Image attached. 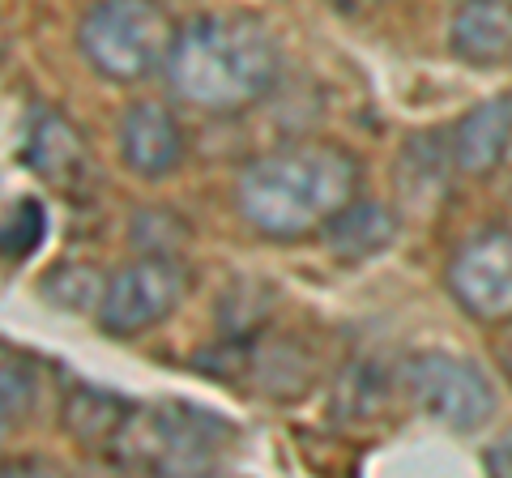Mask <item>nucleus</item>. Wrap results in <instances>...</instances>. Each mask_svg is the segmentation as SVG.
<instances>
[{"instance_id": "nucleus-1", "label": "nucleus", "mask_w": 512, "mask_h": 478, "mask_svg": "<svg viewBox=\"0 0 512 478\" xmlns=\"http://www.w3.org/2000/svg\"><path fill=\"white\" fill-rule=\"evenodd\" d=\"M359 158L333 141H295L252 158L235 184V205L252 231L303 239L359 197Z\"/></svg>"}, {"instance_id": "nucleus-2", "label": "nucleus", "mask_w": 512, "mask_h": 478, "mask_svg": "<svg viewBox=\"0 0 512 478\" xmlns=\"http://www.w3.org/2000/svg\"><path fill=\"white\" fill-rule=\"evenodd\" d=\"M282 56L274 35L248 13H201L175 30L167 56L171 90L201 111L235 116L261 103L278 82Z\"/></svg>"}, {"instance_id": "nucleus-3", "label": "nucleus", "mask_w": 512, "mask_h": 478, "mask_svg": "<svg viewBox=\"0 0 512 478\" xmlns=\"http://www.w3.org/2000/svg\"><path fill=\"white\" fill-rule=\"evenodd\" d=\"M231 440V427L218 414L184 402H158L133 406L111 440L128 466L154 470V474H210L222 449Z\"/></svg>"}, {"instance_id": "nucleus-4", "label": "nucleus", "mask_w": 512, "mask_h": 478, "mask_svg": "<svg viewBox=\"0 0 512 478\" xmlns=\"http://www.w3.org/2000/svg\"><path fill=\"white\" fill-rule=\"evenodd\" d=\"M77 43L107 82H141L167 65L175 26L158 0H99L82 18Z\"/></svg>"}, {"instance_id": "nucleus-5", "label": "nucleus", "mask_w": 512, "mask_h": 478, "mask_svg": "<svg viewBox=\"0 0 512 478\" xmlns=\"http://www.w3.org/2000/svg\"><path fill=\"white\" fill-rule=\"evenodd\" d=\"M410 402L427 419H436L453 432H474L495 414V389L487 372L470 359L444 355V350H419L402 368Z\"/></svg>"}, {"instance_id": "nucleus-6", "label": "nucleus", "mask_w": 512, "mask_h": 478, "mask_svg": "<svg viewBox=\"0 0 512 478\" xmlns=\"http://www.w3.org/2000/svg\"><path fill=\"white\" fill-rule=\"evenodd\" d=\"M184 269L175 257H141L116 278H107L103 304H99V325L116 338H133L154 325H163L167 316L180 308L184 299Z\"/></svg>"}, {"instance_id": "nucleus-7", "label": "nucleus", "mask_w": 512, "mask_h": 478, "mask_svg": "<svg viewBox=\"0 0 512 478\" xmlns=\"http://www.w3.org/2000/svg\"><path fill=\"white\" fill-rule=\"evenodd\" d=\"M448 291L478 325H512V231L470 235L448 261Z\"/></svg>"}, {"instance_id": "nucleus-8", "label": "nucleus", "mask_w": 512, "mask_h": 478, "mask_svg": "<svg viewBox=\"0 0 512 478\" xmlns=\"http://www.w3.org/2000/svg\"><path fill=\"white\" fill-rule=\"evenodd\" d=\"M120 154L124 167L141 180H163L180 167L184 154L180 124L163 103H133L120 120Z\"/></svg>"}, {"instance_id": "nucleus-9", "label": "nucleus", "mask_w": 512, "mask_h": 478, "mask_svg": "<svg viewBox=\"0 0 512 478\" xmlns=\"http://www.w3.org/2000/svg\"><path fill=\"white\" fill-rule=\"evenodd\" d=\"M26 163L52 188H60V193H82V188L94 180V158L86 150V141L60 111H39L35 116V124H30Z\"/></svg>"}, {"instance_id": "nucleus-10", "label": "nucleus", "mask_w": 512, "mask_h": 478, "mask_svg": "<svg viewBox=\"0 0 512 478\" xmlns=\"http://www.w3.org/2000/svg\"><path fill=\"white\" fill-rule=\"evenodd\" d=\"M508 150H512V94H500V99H487L474 111H466L453 137H448L453 167L474 175V180L491 175L504 163Z\"/></svg>"}, {"instance_id": "nucleus-11", "label": "nucleus", "mask_w": 512, "mask_h": 478, "mask_svg": "<svg viewBox=\"0 0 512 478\" xmlns=\"http://www.w3.org/2000/svg\"><path fill=\"white\" fill-rule=\"evenodd\" d=\"M448 47L474 69H495L512 56V0H461L448 22Z\"/></svg>"}, {"instance_id": "nucleus-12", "label": "nucleus", "mask_w": 512, "mask_h": 478, "mask_svg": "<svg viewBox=\"0 0 512 478\" xmlns=\"http://www.w3.org/2000/svg\"><path fill=\"white\" fill-rule=\"evenodd\" d=\"M325 248L338 261H367L384 252L397 239V214L380 201H350L346 210H338L325 222Z\"/></svg>"}, {"instance_id": "nucleus-13", "label": "nucleus", "mask_w": 512, "mask_h": 478, "mask_svg": "<svg viewBox=\"0 0 512 478\" xmlns=\"http://www.w3.org/2000/svg\"><path fill=\"white\" fill-rule=\"evenodd\" d=\"M128 402L111 397L103 389H73L64 397V410H60V423L77 444H111L120 436V427L128 419Z\"/></svg>"}, {"instance_id": "nucleus-14", "label": "nucleus", "mask_w": 512, "mask_h": 478, "mask_svg": "<svg viewBox=\"0 0 512 478\" xmlns=\"http://www.w3.org/2000/svg\"><path fill=\"white\" fill-rule=\"evenodd\" d=\"M43 291L52 295V304L69 308V312H86V308L99 312L107 282L94 274V265H60L56 274L43 282Z\"/></svg>"}, {"instance_id": "nucleus-15", "label": "nucleus", "mask_w": 512, "mask_h": 478, "mask_svg": "<svg viewBox=\"0 0 512 478\" xmlns=\"http://www.w3.org/2000/svg\"><path fill=\"white\" fill-rule=\"evenodd\" d=\"M35 406V376L22 363H0V444Z\"/></svg>"}, {"instance_id": "nucleus-16", "label": "nucleus", "mask_w": 512, "mask_h": 478, "mask_svg": "<svg viewBox=\"0 0 512 478\" xmlns=\"http://www.w3.org/2000/svg\"><path fill=\"white\" fill-rule=\"evenodd\" d=\"M39 235H43L39 201H22L18 210H9L5 222H0V252L5 257H26V252H35Z\"/></svg>"}, {"instance_id": "nucleus-17", "label": "nucleus", "mask_w": 512, "mask_h": 478, "mask_svg": "<svg viewBox=\"0 0 512 478\" xmlns=\"http://www.w3.org/2000/svg\"><path fill=\"white\" fill-rule=\"evenodd\" d=\"M376 368L372 363H359V368H350L346 376H342V393H338V406H342V414H355V419H367L376 406H380V397L372 393V385H376Z\"/></svg>"}, {"instance_id": "nucleus-18", "label": "nucleus", "mask_w": 512, "mask_h": 478, "mask_svg": "<svg viewBox=\"0 0 512 478\" xmlns=\"http://www.w3.org/2000/svg\"><path fill=\"white\" fill-rule=\"evenodd\" d=\"M487 466H491L495 474H512V440L504 444V449H491V453H487Z\"/></svg>"}, {"instance_id": "nucleus-19", "label": "nucleus", "mask_w": 512, "mask_h": 478, "mask_svg": "<svg viewBox=\"0 0 512 478\" xmlns=\"http://www.w3.org/2000/svg\"><path fill=\"white\" fill-rule=\"evenodd\" d=\"M504 368H508V376H512V338H508V346H504Z\"/></svg>"}]
</instances>
